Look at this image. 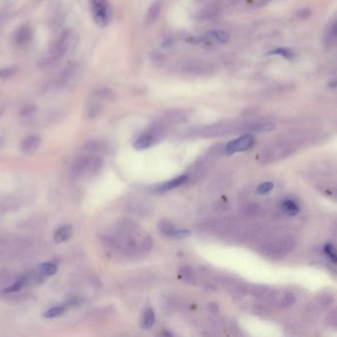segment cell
Listing matches in <instances>:
<instances>
[{"label":"cell","instance_id":"6da1fadb","mask_svg":"<svg viewBox=\"0 0 337 337\" xmlns=\"http://www.w3.org/2000/svg\"><path fill=\"white\" fill-rule=\"evenodd\" d=\"M103 165V160L99 156H83L78 158L72 166L71 174L75 179L96 173Z\"/></svg>","mask_w":337,"mask_h":337},{"label":"cell","instance_id":"7a4b0ae2","mask_svg":"<svg viewBox=\"0 0 337 337\" xmlns=\"http://www.w3.org/2000/svg\"><path fill=\"white\" fill-rule=\"evenodd\" d=\"M90 8L95 23L106 27L112 20L113 9L109 0H90Z\"/></svg>","mask_w":337,"mask_h":337},{"label":"cell","instance_id":"3957f363","mask_svg":"<svg viewBox=\"0 0 337 337\" xmlns=\"http://www.w3.org/2000/svg\"><path fill=\"white\" fill-rule=\"evenodd\" d=\"M163 134L162 128L155 127L153 130H150L149 132L141 135L133 144L134 149L137 150H147L150 148L152 145L155 144L156 140L159 139Z\"/></svg>","mask_w":337,"mask_h":337},{"label":"cell","instance_id":"277c9868","mask_svg":"<svg viewBox=\"0 0 337 337\" xmlns=\"http://www.w3.org/2000/svg\"><path fill=\"white\" fill-rule=\"evenodd\" d=\"M254 138L253 136L247 134L244 135L236 140L230 141L226 147H225V152L226 154H232L238 151H245V150H250L254 146Z\"/></svg>","mask_w":337,"mask_h":337},{"label":"cell","instance_id":"5b68a950","mask_svg":"<svg viewBox=\"0 0 337 337\" xmlns=\"http://www.w3.org/2000/svg\"><path fill=\"white\" fill-rule=\"evenodd\" d=\"M295 240L288 237L271 243L267 248L266 252L271 256H284L288 252H290L295 247Z\"/></svg>","mask_w":337,"mask_h":337},{"label":"cell","instance_id":"8992f818","mask_svg":"<svg viewBox=\"0 0 337 337\" xmlns=\"http://www.w3.org/2000/svg\"><path fill=\"white\" fill-rule=\"evenodd\" d=\"M32 40H33V30L29 25H22L21 27H19L13 38L14 44L20 48L29 45L32 42Z\"/></svg>","mask_w":337,"mask_h":337},{"label":"cell","instance_id":"52a82bcc","mask_svg":"<svg viewBox=\"0 0 337 337\" xmlns=\"http://www.w3.org/2000/svg\"><path fill=\"white\" fill-rule=\"evenodd\" d=\"M71 42H72V34L70 32L64 33L57 41L55 47L53 48V57L56 59L62 58L63 55L66 54L67 51L69 50Z\"/></svg>","mask_w":337,"mask_h":337},{"label":"cell","instance_id":"ba28073f","mask_svg":"<svg viewBox=\"0 0 337 337\" xmlns=\"http://www.w3.org/2000/svg\"><path fill=\"white\" fill-rule=\"evenodd\" d=\"M188 176L187 175H181V176H178L172 180H169L161 185H158L156 187L153 189V192L156 193V194H163V193H166L172 189H175V188L180 187L182 186L183 184H185L187 182Z\"/></svg>","mask_w":337,"mask_h":337},{"label":"cell","instance_id":"9c48e42d","mask_svg":"<svg viewBox=\"0 0 337 337\" xmlns=\"http://www.w3.org/2000/svg\"><path fill=\"white\" fill-rule=\"evenodd\" d=\"M41 146V139L38 136H29L21 144V151L23 154L32 155Z\"/></svg>","mask_w":337,"mask_h":337},{"label":"cell","instance_id":"30bf717a","mask_svg":"<svg viewBox=\"0 0 337 337\" xmlns=\"http://www.w3.org/2000/svg\"><path fill=\"white\" fill-rule=\"evenodd\" d=\"M275 128V124L269 122H260V123H250L244 124L242 131L246 132H254V133H265L270 132Z\"/></svg>","mask_w":337,"mask_h":337},{"label":"cell","instance_id":"8fae6325","mask_svg":"<svg viewBox=\"0 0 337 337\" xmlns=\"http://www.w3.org/2000/svg\"><path fill=\"white\" fill-rule=\"evenodd\" d=\"M73 235V227L72 225H62L61 227H59L55 234H54V240L57 243H64L66 241H68Z\"/></svg>","mask_w":337,"mask_h":337},{"label":"cell","instance_id":"7c38bea8","mask_svg":"<svg viewBox=\"0 0 337 337\" xmlns=\"http://www.w3.org/2000/svg\"><path fill=\"white\" fill-rule=\"evenodd\" d=\"M160 11H161V2L158 0L154 1L149 7L148 13L146 15V19H145L146 25L153 24L157 20L160 14Z\"/></svg>","mask_w":337,"mask_h":337},{"label":"cell","instance_id":"4fadbf2b","mask_svg":"<svg viewBox=\"0 0 337 337\" xmlns=\"http://www.w3.org/2000/svg\"><path fill=\"white\" fill-rule=\"evenodd\" d=\"M186 72L188 74L194 75H203L205 73L211 72V67L209 64H205L202 62H193L186 65Z\"/></svg>","mask_w":337,"mask_h":337},{"label":"cell","instance_id":"5bb4252c","mask_svg":"<svg viewBox=\"0 0 337 337\" xmlns=\"http://www.w3.org/2000/svg\"><path fill=\"white\" fill-rule=\"evenodd\" d=\"M37 272L41 276H54L58 272V267L52 262H44L37 267Z\"/></svg>","mask_w":337,"mask_h":337},{"label":"cell","instance_id":"9a60e30c","mask_svg":"<svg viewBox=\"0 0 337 337\" xmlns=\"http://www.w3.org/2000/svg\"><path fill=\"white\" fill-rule=\"evenodd\" d=\"M282 210L286 215L291 217H294L300 213L299 206L292 200H285L282 203Z\"/></svg>","mask_w":337,"mask_h":337},{"label":"cell","instance_id":"2e32d148","mask_svg":"<svg viewBox=\"0 0 337 337\" xmlns=\"http://www.w3.org/2000/svg\"><path fill=\"white\" fill-rule=\"evenodd\" d=\"M68 305L67 304H62V305H56L53 306L51 308H49L48 310H46L43 313V316L45 318H55V317H59L61 315H63L66 310H67Z\"/></svg>","mask_w":337,"mask_h":337},{"label":"cell","instance_id":"e0dca14e","mask_svg":"<svg viewBox=\"0 0 337 337\" xmlns=\"http://www.w3.org/2000/svg\"><path fill=\"white\" fill-rule=\"evenodd\" d=\"M267 56H280L287 60H292L295 57V53L289 48H277L276 50L267 53Z\"/></svg>","mask_w":337,"mask_h":337},{"label":"cell","instance_id":"ac0fdd59","mask_svg":"<svg viewBox=\"0 0 337 337\" xmlns=\"http://www.w3.org/2000/svg\"><path fill=\"white\" fill-rule=\"evenodd\" d=\"M179 275L180 277L187 283H190V284H193L195 283V272H194V269L190 266H184L180 269L179 271Z\"/></svg>","mask_w":337,"mask_h":337},{"label":"cell","instance_id":"d6986e66","mask_svg":"<svg viewBox=\"0 0 337 337\" xmlns=\"http://www.w3.org/2000/svg\"><path fill=\"white\" fill-rule=\"evenodd\" d=\"M155 321V315L153 310L148 307L145 312H144V316H143V327L145 329H150L152 327V325L154 324Z\"/></svg>","mask_w":337,"mask_h":337},{"label":"cell","instance_id":"ffe728a7","mask_svg":"<svg viewBox=\"0 0 337 337\" xmlns=\"http://www.w3.org/2000/svg\"><path fill=\"white\" fill-rule=\"evenodd\" d=\"M337 38L336 22L334 21L330 24L327 32L325 33V43L328 47H331L335 44Z\"/></svg>","mask_w":337,"mask_h":337},{"label":"cell","instance_id":"44dd1931","mask_svg":"<svg viewBox=\"0 0 337 337\" xmlns=\"http://www.w3.org/2000/svg\"><path fill=\"white\" fill-rule=\"evenodd\" d=\"M27 283V278L26 277H22L20 279H18L14 284H12L10 287L6 288L4 290V293H16V292H19L20 290H22L25 285Z\"/></svg>","mask_w":337,"mask_h":337},{"label":"cell","instance_id":"7402d4cb","mask_svg":"<svg viewBox=\"0 0 337 337\" xmlns=\"http://www.w3.org/2000/svg\"><path fill=\"white\" fill-rule=\"evenodd\" d=\"M175 225H173L171 222L167 221V220H161L159 223H158V229L159 231L166 235V236H169L171 234V232L175 229Z\"/></svg>","mask_w":337,"mask_h":337},{"label":"cell","instance_id":"603a6c76","mask_svg":"<svg viewBox=\"0 0 337 337\" xmlns=\"http://www.w3.org/2000/svg\"><path fill=\"white\" fill-rule=\"evenodd\" d=\"M208 35L222 44H225L229 39L228 35L225 33V31H222V30H214V31L208 32Z\"/></svg>","mask_w":337,"mask_h":337},{"label":"cell","instance_id":"cb8c5ba5","mask_svg":"<svg viewBox=\"0 0 337 337\" xmlns=\"http://www.w3.org/2000/svg\"><path fill=\"white\" fill-rule=\"evenodd\" d=\"M192 231L190 229H186V228H175L171 234L169 235V237L172 238H176V239H183V238H187L191 235Z\"/></svg>","mask_w":337,"mask_h":337},{"label":"cell","instance_id":"d4e9b609","mask_svg":"<svg viewBox=\"0 0 337 337\" xmlns=\"http://www.w3.org/2000/svg\"><path fill=\"white\" fill-rule=\"evenodd\" d=\"M323 250H324V253L326 254V256L332 261V263L335 264L337 261L336 250H335V247H334L331 243H327V244H325Z\"/></svg>","mask_w":337,"mask_h":337},{"label":"cell","instance_id":"484cf974","mask_svg":"<svg viewBox=\"0 0 337 337\" xmlns=\"http://www.w3.org/2000/svg\"><path fill=\"white\" fill-rule=\"evenodd\" d=\"M16 72H17V68L16 67H9V68L1 69L0 70V78L7 79V78L11 77L12 75H15Z\"/></svg>","mask_w":337,"mask_h":337},{"label":"cell","instance_id":"4316f807","mask_svg":"<svg viewBox=\"0 0 337 337\" xmlns=\"http://www.w3.org/2000/svg\"><path fill=\"white\" fill-rule=\"evenodd\" d=\"M296 301V298L293 294L289 293V294H286L283 299H282V305L283 306H290L292 304H294Z\"/></svg>","mask_w":337,"mask_h":337},{"label":"cell","instance_id":"83f0119b","mask_svg":"<svg viewBox=\"0 0 337 337\" xmlns=\"http://www.w3.org/2000/svg\"><path fill=\"white\" fill-rule=\"evenodd\" d=\"M100 110H101V107L97 103H92L90 107L88 108L89 118H95L98 115V113L100 112Z\"/></svg>","mask_w":337,"mask_h":337},{"label":"cell","instance_id":"f1b7e54d","mask_svg":"<svg viewBox=\"0 0 337 337\" xmlns=\"http://www.w3.org/2000/svg\"><path fill=\"white\" fill-rule=\"evenodd\" d=\"M274 188V184L272 182H264L261 185H259V187L257 189L259 194H267L269 193L272 189Z\"/></svg>","mask_w":337,"mask_h":337},{"label":"cell","instance_id":"f546056e","mask_svg":"<svg viewBox=\"0 0 337 337\" xmlns=\"http://www.w3.org/2000/svg\"><path fill=\"white\" fill-rule=\"evenodd\" d=\"M309 15H310V10H309V9H307V8L300 9V11L298 12V16H299L300 18H301V19L307 18Z\"/></svg>","mask_w":337,"mask_h":337},{"label":"cell","instance_id":"4dcf8cb0","mask_svg":"<svg viewBox=\"0 0 337 337\" xmlns=\"http://www.w3.org/2000/svg\"><path fill=\"white\" fill-rule=\"evenodd\" d=\"M33 113H34V108H33L32 106H29V107L24 108V110L22 111V115H23L24 117H29V116H31Z\"/></svg>","mask_w":337,"mask_h":337},{"label":"cell","instance_id":"1f68e13d","mask_svg":"<svg viewBox=\"0 0 337 337\" xmlns=\"http://www.w3.org/2000/svg\"><path fill=\"white\" fill-rule=\"evenodd\" d=\"M208 307H209V309H210L213 313H217L218 310H219V305H218L217 303H215V302H211V303H209Z\"/></svg>","mask_w":337,"mask_h":337},{"label":"cell","instance_id":"d6a6232c","mask_svg":"<svg viewBox=\"0 0 337 337\" xmlns=\"http://www.w3.org/2000/svg\"><path fill=\"white\" fill-rule=\"evenodd\" d=\"M269 1H270V0H257V1H256V5H257V6H263V5L267 4Z\"/></svg>","mask_w":337,"mask_h":337}]
</instances>
